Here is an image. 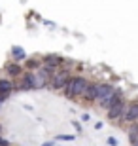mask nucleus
I'll use <instances>...</instances> for the list:
<instances>
[{
    "label": "nucleus",
    "mask_w": 138,
    "mask_h": 146,
    "mask_svg": "<svg viewBox=\"0 0 138 146\" xmlns=\"http://www.w3.org/2000/svg\"><path fill=\"white\" fill-rule=\"evenodd\" d=\"M119 97H121L119 89H117L114 84H110V82H100V84L96 86V103L100 104L102 108L108 110Z\"/></svg>",
    "instance_id": "1"
},
{
    "label": "nucleus",
    "mask_w": 138,
    "mask_h": 146,
    "mask_svg": "<svg viewBox=\"0 0 138 146\" xmlns=\"http://www.w3.org/2000/svg\"><path fill=\"white\" fill-rule=\"evenodd\" d=\"M91 82L85 78V76H72V80L68 82V86H66V97L68 99H78V97H83L85 91H87V87H89Z\"/></svg>",
    "instance_id": "2"
},
{
    "label": "nucleus",
    "mask_w": 138,
    "mask_h": 146,
    "mask_svg": "<svg viewBox=\"0 0 138 146\" xmlns=\"http://www.w3.org/2000/svg\"><path fill=\"white\" fill-rule=\"evenodd\" d=\"M72 80V74H70V70H66V68H59V70L53 72V78H51V89H55V91H61V89H66V86H68V82Z\"/></svg>",
    "instance_id": "3"
},
{
    "label": "nucleus",
    "mask_w": 138,
    "mask_h": 146,
    "mask_svg": "<svg viewBox=\"0 0 138 146\" xmlns=\"http://www.w3.org/2000/svg\"><path fill=\"white\" fill-rule=\"evenodd\" d=\"M127 101H125V99H117L116 103L112 104L110 108L106 110L108 112V118L112 119V121H119V119H123V116H125V112H127Z\"/></svg>",
    "instance_id": "4"
},
{
    "label": "nucleus",
    "mask_w": 138,
    "mask_h": 146,
    "mask_svg": "<svg viewBox=\"0 0 138 146\" xmlns=\"http://www.w3.org/2000/svg\"><path fill=\"white\" fill-rule=\"evenodd\" d=\"M53 68H49L48 65H44L42 63V66L36 70V80H38V89H42V87H46V86H49L51 84V78H53Z\"/></svg>",
    "instance_id": "5"
},
{
    "label": "nucleus",
    "mask_w": 138,
    "mask_h": 146,
    "mask_svg": "<svg viewBox=\"0 0 138 146\" xmlns=\"http://www.w3.org/2000/svg\"><path fill=\"white\" fill-rule=\"evenodd\" d=\"M21 89H25V91H28V89H38V80H36V72H25V74L21 76Z\"/></svg>",
    "instance_id": "6"
},
{
    "label": "nucleus",
    "mask_w": 138,
    "mask_h": 146,
    "mask_svg": "<svg viewBox=\"0 0 138 146\" xmlns=\"http://www.w3.org/2000/svg\"><path fill=\"white\" fill-rule=\"evenodd\" d=\"M123 121L129 125H133V123H138V101L136 103H129L127 104V112H125V116H123Z\"/></svg>",
    "instance_id": "7"
},
{
    "label": "nucleus",
    "mask_w": 138,
    "mask_h": 146,
    "mask_svg": "<svg viewBox=\"0 0 138 146\" xmlns=\"http://www.w3.org/2000/svg\"><path fill=\"white\" fill-rule=\"evenodd\" d=\"M44 65H48L49 68H53V70H59V66L63 65V59H61L59 55H46V57H44Z\"/></svg>",
    "instance_id": "8"
},
{
    "label": "nucleus",
    "mask_w": 138,
    "mask_h": 146,
    "mask_svg": "<svg viewBox=\"0 0 138 146\" xmlns=\"http://www.w3.org/2000/svg\"><path fill=\"white\" fill-rule=\"evenodd\" d=\"M11 57H13V63H21V61L27 59V53L21 46H13L11 48Z\"/></svg>",
    "instance_id": "9"
},
{
    "label": "nucleus",
    "mask_w": 138,
    "mask_h": 146,
    "mask_svg": "<svg viewBox=\"0 0 138 146\" xmlns=\"http://www.w3.org/2000/svg\"><path fill=\"white\" fill-rule=\"evenodd\" d=\"M13 87H15V84H13L10 78H0V93L10 95V93L13 91Z\"/></svg>",
    "instance_id": "10"
},
{
    "label": "nucleus",
    "mask_w": 138,
    "mask_h": 146,
    "mask_svg": "<svg viewBox=\"0 0 138 146\" xmlns=\"http://www.w3.org/2000/svg\"><path fill=\"white\" fill-rule=\"evenodd\" d=\"M96 86H98V84H89V87H87V91H85V95H83V99L87 103L96 101Z\"/></svg>",
    "instance_id": "11"
},
{
    "label": "nucleus",
    "mask_w": 138,
    "mask_h": 146,
    "mask_svg": "<svg viewBox=\"0 0 138 146\" xmlns=\"http://www.w3.org/2000/svg\"><path fill=\"white\" fill-rule=\"evenodd\" d=\"M6 72H8V76H23L21 66L17 65V63H10V65H6Z\"/></svg>",
    "instance_id": "12"
},
{
    "label": "nucleus",
    "mask_w": 138,
    "mask_h": 146,
    "mask_svg": "<svg viewBox=\"0 0 138 146\" xmlns=\"http://www.w3.org/2000/svg\"><path fill=\"white\" fill-rule=\"evenodd\" d=\"M129 141H131V144L138 141V123L129 125Z\"/></svg>",
    "instance_id": "13"
},
{
    "label": "nucleus",
    "mask_w": 138,
    "mask_h": 146,
    "mask_svg": "<svg viewBox=\"0 0 138 146\" xmlns=\"http://www.w3.org/2000/svg\"><path fill=\"white\" fill-rule=\"evenodd\" d=\"M76 137L74 135H59L57 137V141H74Z\"/></svg>",
    "instance_id": "14"
},
{
    "label": "nucleus",
    "mask_w": 138,
    "mask_h": 146,
    "mask_svg": "<svg viewBox=\"0 0 138 146\" xmlns=\"http://www.w3.org/2000/svg\"><path fill=\"white\" fill-rule=\"evenodd\" d=\"M0 146H10V142L6 141L4 137H0Z\"/></svg>",
    "instance_id": "15"
},
{
    "label": "nucleus",
    "mask_w": 138,
    "mask_h": 146,
    "mask_svg": "<svg viewBox=\"0 0 138 146\" xmlns=\"http://www.w3.org/2000/svg\"><path fill=\"white\" fill-rule=\"evenodd\" d=\"M108 144H110V146H117V141H116V139H108Z\"/></svg>",
    "instance_id": "16"
},
{
    "label": "nucleus",
    "mask_w": 138,
    "mask_h": 146,
    "mask_svg": "<svg viewBox=\"0 0 138 146\" xmlns=\"http://www.w3.org/2000/svg\"><path fill=\"white\" fill-rule=\"evenodd\" d=\"M6 99H8V95H4V93H0V103H4Z\"/></svg>",
    "instance_id": "17"
},
{
    "label": "nucleus",
    "mask_w": 138,
    "mask_h": 146,
    "mask_svg": "<svg viewBox=\"0 0 138 146\" xmlns=\"http://www.w3.org/2000/svg\"><path fill=\"white\" fill-rule=\"evenodd\" d=\"M42 146H53V142H44Z\"/></svg>",
    "instance_id": "18"
},
{
    "label": "nucleus",
    "mask_w": 138,
    "mask_h": 146,
    "mask_svg": "<svg viewBox=\"0 0 138 146\" xmlns=\"http://www.w3.org/2000/svg\"><path fill=\"white\" fill-rule=\"evenodd\" d=\"M133 146H138V141H136V142H133Z\"/></svg>",
    "instance_id": "19"
}]
</instances>
